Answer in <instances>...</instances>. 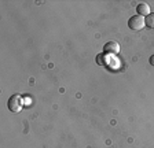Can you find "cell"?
Wrapping results in <instances>:
<instances>
[{
	"mask_svg": "<svg viewBox=\"0 0 154 148\" xmlns=\"http://www.w3.org/2000/svg\"><path fill=\"white\" fill-rule=\"evenodd\" d=\"M128 26L132 30H142L144 26H146V19H144V16H142V15H134L129 18Z\"/></svg>",
	"mask_w": 154,
	"mask_h": 148,
	"instance_id": "1",
	"label": "cell"
},
{
	"mask_svg": "<svg viewBox=\"0 0 154 148\" xmlns=\"http://www.w3.org/2000/svg\"><path fill=\"white\" fill-rule=\"evenodd\" d=\"M22 97L19 96V95H14L8 99V108L10 111H13V113H18L22 110Z\"/></svg>",
	"mask_w": 154,
	"mask_h": 148,
	"instance_id": "2",
	"label": "cell"
},
{
	"mask_svg": "<svg viewBox=\"0 0 154 148\" xmlns=\"http://www.w3.org/2000/svg\"><path fill=\"white\" fill-rule=\"evenodd\" d=\"M103 51H105L106 54H119L120 45L117 41H107L103 45Z\"/></svg>",
	"mask_w": 154,
	"mask_h": 148,
	"instance_id": "3",
	"label": "cell"
},
{
	"mask_svg": "<svg viewBox=\"0 0 154 148\" xmlns=\"http://www.w3.org/2000/svg\"><path fill=\"white\" fill-rule=\"evenodd\" d=\"M136 10H138V15L142 16H147L150 15V6L147 3H140L139 6H136Z\"/></svg>",
	"mask_w": 154,
	"mask_h": 148,
	"instance_id": "4",
	"label": "cell"
},
{
	"mask_svg": "<svg viewBox=\"0 0 154 148\" xmlns=\"http://www.w3.org/2000/svg\"><path fill=\"white\" fill-rule=\"evenodd\" d=\"M144 19H146V26L150 28V29H154V13L150 14V15H147Z\"/></svg>",
	"mask_w": 154,
	"mask_h": 148,
	"instance_id": "5",
	"label": "cell"
},
{
	"mask_svg": "<svg viewBox=\"0 0 154 148\" xmlns=\"http://www.w3.org/2000/svg\"><path fill=\"white\" fill-rule=\"evenodd\" d=\"M150 64L151 66H154V55H151L150 56Z\"/></svg>",
	"mask_w": 154,
	"mask_h": 148,
	"instance_id": "6",
	"label": "cell"
}]
</instances>
